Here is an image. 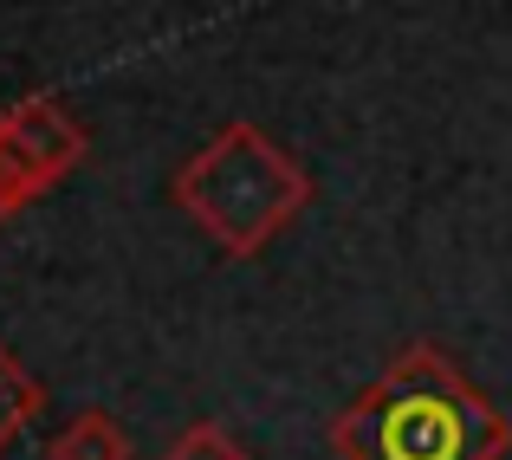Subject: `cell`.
I'll return each instance as SVG.
<instances>
[{
    "label": "cell",
    "instance_id": "277c9868",
    "mask_svg": "<svg viewBox=\"0 0 512 460\" xmlns=\"http://www.w3.org/2000/svg\"><path fill=\"white\" fill-rule=\"evenodd\" d=\"M46 460H130V435L111 409H85L46 441Z\"/></svg>",
    "mask_w": 512,
    "mask_h": 460
},
{
    "label": "cell",
    "instance_id": "7a4b0ae2",
    "mask_svg": "<svg viewBox=\"0 0 512 460\" xmlns=\"http://www.w3.org/2000/svg\"><path fill=\"white\" fill-rule=\"evenodd\" d=\"M305 201H312V175L260 124H221L175 169V208L234 260H253L260 247H273L299 221Z\"/></svg>",
    "mask_w": 512,
    "mask_h": 460
},
{
    "label": "cell",
    "instance_id": "6da1fadb",
    "mask_svg": "<svg viewBox=\"0 0 512 460\" xmlns=\"http://www.w3.org/2000/svg\"><path fill=\"white\" fill-rule=\"evenodd\" d=\"M512 422L435 344H409L331 422L338 460H506Z\"/></svg>",
    "mask_w": 512,
    "mask_h": 460
},
{
    "label": "cell",
    "instance_id": "8992f818",
    "mask_svg": "<svg viewBox=\"0 0 512 460\" xmlns=\"http://www.w3.org/2000/svg\"><path fill=\"white\" fill-rule=\"evenodd\" d=\"M163 460H253V454L240 448L221 422H195V428H182V435L163 448Z\"/></svg>",
    "mask_w": 512,
    "mask_h": 460
},
{
    "label": "cell",
    "instance_id": "3957f363",
    "mask_svg": "<svg viewBox=\"0 0 512 460\" xmlns=\"http://www.w3.org/2000/svg\"><path fill=\"white\" fill-rule=\"evenodd\" d=\"M0 143L39 175V188L65 182L85 162V124L65 111L59 98H20L0 111Z\"/></svg>",
    "mask_w": 512,
    "mask_h": 460
},
{
    "label": "cell",
    "instance_id": "52a82bcc",
    "mask_svg": "<svg viewBox=\"0 0 512 460\" xmlns=\"http://www.w3.org/2000/svg\"><path fill=\"white\" fill-rule=\"evenodd\" d=\"M33 195H46V188H39V175L26 169V162L7 150V143H0V221H13V214H20Z\"/></svg>",
    "mask_w": 512,
    "mask_h": 460
},
{
    "label": "cell",
    "instance_id": "5b68a950",
    "mask_svg": "<svg viewBox=\"0 0 512 460\" xmlns=\"http://www.w3.org/2000/svg\"><path fill=\"white\" fill-rule=\"evenodd\" d=\"M39 402H46V389H39L33 376L13 363V350H0V454H7L13 435H20V428L39 415Z\"/></svg>",
    "mask_w": 512,
    "mask_h": 460
}]
</instances>
